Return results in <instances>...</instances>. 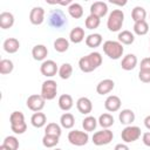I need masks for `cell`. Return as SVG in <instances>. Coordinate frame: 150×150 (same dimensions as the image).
<instances>
[{"mask_svg":"<svg viewBox=\"0 0 150 150\" xmlns=\"http://www.w3.org/2000/svg\"><path fill=\"white\" fill-rule=\"evenodd\" d=\"M54 4H59V5H62V6H67V5H71V0H66V1H60V2H54Z\"/></svg>","mask_w":150,"mask_h":150,"instance_id":"45","label":"cell"},{"mask_svg":"<svg viewBox=\"0 0 150 150\" xmlns=\"http://www.w3.org/2000/svg\"><path fill=\"white\" fill-rule=\"evenodd\" d=\"M114 150H130V149L125 143H118V144L115 145Z\"/></svg>","mask_w":150,"mask_h":150,"instance_id":"43","label":"cell"},{"mask_svg":"<svg viewBox=\"0 0 150 150\" xmlns=\"http://www.w3.org/2000/svg\"><path fill=\"white\" fill-rule=\"evenodd\" d=\"M0 150H11V149H9V148H7L6 145L1 144V145H0Z\"/></svg>","mask_w":150,"mask_h":150,"instance_id":"47","label":"cell"},{"mask_svg":"<svg viewBox=\"0 0 150 150\" xmlns=\"http://www.w3.org/2000/svg\"><path fill=\"white\" fill-rule=\"evenodd\" d=\"M68 13L71 18L80 19L83 16V7L77 2H73L71 5L68 6Z\"/></svg>","mask_w":150,"mask_h":150,"instance_id":"30","label":"cell"},{"mask_svg":"<svg viewBox=\"0 0 150 150\" xmlns=\"http://www.w3.org/2000/svg\"><path fill=\"white\" fill-rule=\"evenodd\" d=\"M2 144L6 145L7 148H9L11 150H18L19 145H20L19 144V139L15 136H7V137H5Z\"/></svg>","mask_w":150,"mask_h":150,"instance_id":"39","label":"cell"},{"mask_svg":"<svg viewBox=\"0 0 150 150\" xmlns=\"http://www.w3.org/2000/svg\"><path fill=\"white\" fill-rule=\"evenodd\" d=\"M117 39H118L117 41L121 42L122 45H131L135 41V35L130 30H122L118 33Z\"/></svg>","mask_w":150,"mask_h":150,"instance_id":"28","label":"cell"},{"mask_svg":"<svg viewBox=\"0 0 150 150\" xmlns=\"http://www.w3.org/2000/svg\"><path fill=\"white\" fill-rule=\"evenodd\" d=\"M68 141L75 146H83L89 142V135L87 131L71 130L68 132Z\"/></svg>","mask_w":150,"mask_h":150,"instance_id":"6","label":"cell"},{"mask_svg":"<svg viewBox=\"0 0 150 150\" xmlns=\"http://www.w3.org/2000/svg\"><path fill=\"white\" fill-rule=\"evenodd\" d=\"M97 122H98V124H100L103 129H109L111 125H114V117H112L111 114L104 112V114L100 115Z\"/></svg>","mask_w":150,"mask_h":150,"instance_id":"31","label":"cell"},{"mask_svg":"<svg viewBox=\"0 0 150 150\" xmlns=\"http://www.w3.org/2000/svg\"><path fill=\"white\" fill-rule=\"evenodd\" d=\"M29 21H30V23H33L35 26H39V25L43 23V21H45V9L41 6L33 7L30 13H29Z\"/></svg>","mask_w":150,"mask_h":150,"instance_id":"12","label":"cell"},{"mask_svg":"<svg viewBox=\"0 0 150 150\" xmlns=\"http://www.w3.org/2000/svg\"><path fill=\"white\" fill-rule=\"evenodd\" d=\"M75 124V117L70 112H64L60 117V125L64 129H71Z\"/></svg>","mask_w":150,"mask_h":150,"instance_id":"25","label":"cell"},{"mask_svg":"<svg viewBox=\"0 0 150 150\" xmlns=\"http://www.w3.org/2000/svg\"><path fill=\"white\" fill-rule=\"evenodd\" d=\"M101 43H102V35L98 34V33L89 34L86 38V45L89 48H96V47L101 46Z\"/></svg>","mask_w":150,"mask_h":150,"instance_id":"27","label":"cell"},{"mask_svg":"<svg viewBox=\"0 0 150 150\" xmlns=\"http://www.w3.org/2000/svg\"><path fill=\"white\" fill-rule=\"evenodd\" d=\"M144 125H145V128L148 129V130H150V115H148L145 118H144Z\"/></svg>","mask_w":150,"mask_h":150,"instance_id":"44","label":"cell"},{"mask_svg":"<svg viewBox=\"0 0 150 150\" xmlns=\"http://www.w3.org/2000/svg\"><path fill=\"white\" fill-rule=\"evenodd\" d=\"M59 138L56 136H50V135H45L42 137V144L45 148H54L55 145L59 144Z\"/></svg>","mask_w":150,"mask_h":150,"instance_id":"38","label":"cell"},{"mask_svg":"<svg viewBox=\"0 0 150 150\" xmlns=\"http://www.w3.org/2000/svg\"><path fill=\"white\" fill-rule=\"evenodd\" d=\"M14 25V15L11 12L0 13V27L2 29H8Z\"/></svg>","mask_w":150,"mask_h":150,"instance_id":"22","label":"cell"},{"mask_svg":"<svg viewBox=\"0 0 150 150\" xmlns=\"http://www.w3.org/2000/svg\"><path fill=\"white\" fill-rule=\"evenodd\" d=\"M102 64V56L98 52H91L79 60V68L83 73H91Z\"/></svg>","mask_w":150,"mask_h":150,"instance_id":"1","label":"cell"},{"mask_svg":"<svg viewBox=\"0 0 150 150\" xmlns=\"http://www.w3.org/2000/svg\"><path fill=\"white\" fill-rule=\"evenodd\" d=\"M115 88V82L111 79H104L100 81L96 86V91L98 95H107Z\"/></svg>","mask_w":150,"mask_h":150,"instance_id":"15","label":"cell"},{"mask_svg":"<svg viewBox=\"0 0 150 150\" xmlns=\"http://www.w3.org/2000/svg\"><path fill=\"white\" fill-rule=\"evenodd\" d=\"M145 18H146V11L142 6H136V7L132 8V11H131V19L134 20V22L144 21Z\"/></svg>","mask_w":150,"mask_h":150,"instance_id":"29","label":"cell"},{"mask_svg":"<svg viewBox=\"0 0 150 150\" xmlns=\"http://www.w3.org/2000/svg\"><path fill=\"white\" fill-rule=\"evenodd\" d=\"M124 22V13L122 9H112L107 19V27L110 32H120Z\"/></svg>","mask_w":150,"mask_h":150,"instance_id":"3","label":"cell"},{"mask_svg":"<svg viewBox=\"0 0 150 150\" xmlns=\"http://www.w3.org/2000/svg\"><path fill=\"white\" fill-rule=\"evenodd\" d=\"M111 4H114V5H118V6H124V5H127V1H122V2H117V1H110Z\"/></svg>","mask_w":150,"mask_h":150,"instance_id":"46","label":"cell"},{"mask_svg":"<svg viewBox=\"0 0 150 150\" xmlns=\"http://www.w3.org/2000/svg\"><path fill=\"white\" fill-rule=\"evenodd\" d=\"M141 128L137 125H128L125 127L122 132H121V137L122 141L124 143H132L135 141H137L141 137Z\"/></svg>","mask_w":150,"mask_h":150,"instance_id":"9","label":"cell"},{"mask_svg":"<svg viewBox=\"0 0 150 150\" xmlns=\"http://www.w3.org/2000/svg\"><path fill=\"white\" fill-rule=\"evenodd\" d=\"M45 103H46V100L41 96V94H33V95L28 96V98L26 101L27 108L34 112L41 111L45 108Z\"/></svg>","mask_w":150,"mask_h":150,"instance_id":"10","label":"cell"},{"mask_svg":"<svg viewBox=\"0 0 150 150\" xmlns=\"http://www.w3.org/2000/svg\"><path fill=\"white\" fill-rule=\"evenodd\" d=\"M84 40V29L81 27H75L69 33V41L73 43H80Z\"/></svg>","mask_w":150,"mask_h":150,"instance_id":"24","label":"cell"},{"mask_svg":"<svg viewBox=\"0 0 150 150\" xmlns=\"http://www.w3.org/2000/svg\"><path fill=\"white\" fill-rule=\"evenodd\" d=\"M135 112L131 110V109H123L120 111L118 114V120L121 122V124L128 127V125H131L132 122L135 121Z\"/></svg>","mask_w":150,"mask_h":150,"instance_id":"17","label":"cell"},{"mask_svg":"<svg viewBox=\"0 0 150 150\" xmlns=\"http://www.w3.org/2000/svg\"><path fill=\"white\" fill-rule=\"evenodd\" d=\"M48 55V49L45 45H36L32 49V56L35 61H45Z\"/></svg>","mask_w":150,"mask_h":150,"instance_id":"18","label":"cell"},{"mask_svg":"<svg viewBox=\"0 0 150 150\" xmlns=\"http://www.w3.org/2000/svg\"><path fill=\"white\" fill-rule=\"evenodd\" d=\"M138 79L143 83H150V70H139Z\"/></svg>","mask_w":150,"mask_h":150,"instance_id":"40","label":"cell"},{"mask_svg":"<svg viewBox=\"0 0 150 150\" xmlns=\"http://www.w3.org/2000/svg\"><path fill=\"white\" fill-rule=\"evenodd\" d=\"M102 48H103L104 54L111 60H118L124 53L123 45L118 41H115V40H107L103 43Z\"/></svg>","mask_w":150,"mask_h":150,"instance_id":"2","label":"cell"},{"mask_svg":"<svg viewBox=\"0 0 150 150\" xmlns=\"http://www.w3.org/2000/svg\"><path fill=\"white\" fill-rule=\"evenodd\" d=\"M11 129L14 134L21 135L27 130V124L25 122V115L21 111H13L9 116Z\"/></svg>","mask_w":150,"mask_h":150,"instance_id":"4","label":"cell"},{"mask_svg":"<svg viewBox=\"0 0 150 150\" xmlns=\"http://www.w3.org/2000/svg\"><path fill=\"white\" fill-rule=\"evenodd\" d=\"M142 142H143L144 145L150 148V131H146L142 135Z\"/></svg>","mask_w":150,"mask_h":150,"instance_id":"42","label":"cell"},{"mask_svg":"<svg viewBox=\"0 0 150 150\" xmlns=\"http://www.w3.org/2000/svg\"><path fill=\"white\" fill-rule=\"evenodd\" d=\"M54 150H62V149H57V148H56V149H54Z\"/></svg>","mask_w":150,"mask_h":150,"instance_id":"48","label":"cell"},{"mask_svg":"<svg viewBox=\"0 0 150 150\" xmlns=\"http://www.w3.org/2000/svg\"><path fill=\"white\" fill-rule=\"evenodd\" d=\"M62 134V130H61V125H59L57 123H48L45 128V135H50V136H56V137H60Z\"/></svg>","mask_w":150,"mask_h":150,"instance_id":"34","label":"cell"},{"mask_svg":"<svg viewBox=\"0 0 150 150\" xmlns=\"http://www.w3.org/2000/svg\"><path fill=\"white\" fill-rule=\"evenodd\" d=\"M2 47H4V50H5L6 53H8V54H14V53H16V52L19 50V48H20V42H19V40L15 39V38H8V39H6V40L4 41Z\"/></svg>","mask_w":150,"mask_h":150,"instance_id":"20","label":"cell"},{"mask_svg":"<svg viewBox=\"0 0 150 150\" xmlns=\"http://www.w3.org/2000/svg\"><path fill=\"white\" fill-rule=\"evenodd\" d=\"M57 104H59V108L63 111H69L73 105H74V101H73V97L69 95V94H62L60 97H59V101H57Z\"/></svg>","mask_w":150,"mask_h":150,"instance_id":"21","label":"cell"},{"mask_svg":"<svg viewBox=\"0 0 150 150\" xmlns=\"http://www.w3.org/2000/svg\"><path fill=\"white\" fill-rule=\"evenodd\" d=\"M57 84L54 80H46L41 86V96L46 101H52L56 97Z\"/></svg>","mask_w":150,"mask_h":150,"instance_id":"7","label":"cell"},{"mask_svg":"<svg viewBox=\"0 0 150 150\" xmlns=\"http://www.w3.org/2000/svg\"><path fill=\"white\" fill-rule=\"evenodd\" d=\"M48 25L53 28H62L67 25V16L61 9H52L48 14Z\"/></svg>","mask_w":150,"mask_h":150,"instance_id":"5","label":"cell"},{"mask_svg":"<svg viewBox=\"0 0 150 150\" xmlns=\"http://www.w3.org/2000/svg\"><path fill=\"white\" fill-rule=\"evenodd\" d=\"M108 13V5L103 1H95L90 6V14L97 16V18H103Z\"/></svg>","mask_w":150,"mask_h":150,"instance_id":"14","label":"cell"},{"mask_svg":"<svg viewBox=\"0 0 150 150\" xmlns=\"http://www.w3.org/2000/svg\"><path fill=\"white\" fill-rule=\"evenodd\" d=\"M137 66V56L135 54H127L122 61H121V67L123 70H132Z\"/></svg>","mask_w":150,"mask_h":150,"instance_id":"19","label":"cell"},{"mask_svg":"<svg viewBox=\"0 0 150 150\" xmlns=\"http://www.w3.org/2000/svg\"><path fill=\"white\" fill-rule=\"evenodd\" d=\"M132 28H134V33H135L136 35H139V36L145 35V34H148V32H149V25H148V22H146L145 20H144V21L135 22Z\"/></svg>","mask_w":150,"mask_h":150,"instance_id":"35","label":"cell"},{"mask_svg":"<svg viewBox=\"0 0 150 150\" xmlns=\"http://www.w3.org/2000/svg\"><path fill=\"white\" fill-rule=\"evenodd\" d=\"M76 108L81 114L89 115L91 112V110H93V103L88 97L82 96L76 101Z\"/></svg>","mask_w":150,"mask_h":150,"instance_id":"16","label":"cell"},{"mask_svg":"<svg viewBox=\"0 0 150 150\" xmlns=\"http://www.w3.org/2000/svg\"><path fill=\"white\" fill-rule=\"evenodd\" d=\"M40 71L46 77H53L59 71L57 64L53 60H45L40 66Z\"/></svg>","mask_w":150,"mask_h":150,"instance_id":"11","label":"cell"},{"mask_svg":"<svg viewBox=\"0 0 150 150\" xmlns=\"http://www.w3.org/2000/svg\"><path fill=\"white\" fill-rule=\"evenodd\" d=\"M30 123H32V125H33L34 128L40 129V128H42V127L46 125V123H47V117H46V115H45L43 112H41V111L34 112V114L32 115V117H30Z\"/></svg>","mask_w":150,"mask_h":150,"instance_id":"23","label":"cell"},{"mask_svg":"<svg viewBox=\"0 0 150 150\" xmlns=\"http://www.w3.org/2000/svg\"><path fill=\"white\" fill-rule=\"evenodd\" d=\"M139 70H150V57H144L141 61Z\"/></svg>","mask_w":150,"mask_h":150,"instance_id":"41","label":"cell"},{"mask_svg":"<svg viewBox=\"0 0 150 150\" xmlns=\"http://www.w3.org/2000/svg\"><path fill=\"white\" fill-rule=\"evenodd\" d=\"M121 104H122L121 98L118 96H116V95H110L104 101V108L109 112H116V111H118L121 109Z\"/></svg>","mask_w":150,"mask_h":150,"instance_id":"13","label":"cell"},{"mask_svg":"<svg viewBox=\"0 0 150 150\" xmlns=\"http://www.w3.org/2000/svg\"><path fill=\"white\" fill-rule=\"evenodd\" d=\"M97 124H98L97 120H96L94 116H90V115L86 116V117L82 120V128H83L84 131H87V132L94 131V130L96 129Z\"/></svg>","mask_w":150,"mask_h":150,"instance_id":"26","label":"cell"},{"mask_svg":"<svg viewBox=\"0 0 150 150\" xmlns=\"http://www.w3.org/2000/svg\"><path fill=\"white\" fill-rule=\"evenodd\" d=\"M13 69H14V64L9 59H2L0 61V74L7 75V74L12 73Z\"/></svg>","mask_w":150,"mask_h":150,"instance_id":"37","label":"cell"},{"mask_svg":"<svg viewBox=\"0 0 150 150\" xmlns=\"http://www.w3.org/2000/svg\"><path fill=\"white\" fill-rule=\"evenodd\" d=\"M53 46H54V49H55L57 53H64V52H67L68 48H69V41H68L66 38H57V39L54 41Z\"/></svg>","mask_w":150,"mask_h":150,"instance_id":"32","label":"cell"},{"mask_svg":"<svg viewBox=\"0 0 150 150\" xmlns=\"http://www.w3.org/2000/svg\"><path fill=\"white\" fill-rule=\"evenodd\" d=\"M100 23H101V19L93 14H89L84 20L86 28H88V29H96L100 26Z\"/></svg>","mask_w":150,"mask_h":150,"instance_id":"36","label":"cell"},{"mask_svg":"<svg viewBox=\"0 0 150 150\" xmlns=\"http://www.w3.org/2000/svg\"><path fill=\"white\" fill-rule=\"evenodd\" d=\"M57 74L62 80H68L73 74V66L70 63H68V62L62 63L60 66V68H59Z\"/></svg>","mask_w":150,"mask_h":150,"instance_id":"33","label":"cell"},{"mask_svg":"<svg viewBox=\"0 0 150 150\" xmlns=\"http://www.w3.org/2000/svg\"><path fill=\"white\" fill-rule=\"evenodd\" d=\"M114 138V134L110 129H102L100 131H96L93 137H91V141L95 145L97 146H101V145H107L109 144Z\"/></svg>","mask_w":150,"mask_h":150,"instance_id":"8","label":"cell"}]
</instances>
